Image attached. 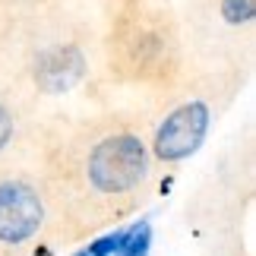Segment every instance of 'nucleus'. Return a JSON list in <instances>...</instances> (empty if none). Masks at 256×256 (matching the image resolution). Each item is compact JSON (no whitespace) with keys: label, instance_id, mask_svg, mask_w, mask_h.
Wrapping results in <instances>:
<instances>
[{"label":"nucleus","instance_id":"1","mask_svg":"<svg viewBox=\"0 0 256 256\" xmlns=\"http://www.w3.org/2000/svg\"><path fill=\"white\" fill-rule=\"evenodd\" d=\"M35 180L44 200V240L82 244L124 222L149 200L155 162L133 117L51 114L35 149Z\"/></svg>","mask_w":256,"mask_h":256},{"label":"nucleus","instance_id":"2","mask_svg":"<svg viewBox=\"0 0 256 256\" xmlns=\"http://www.w3.org/2000/svg\"><path fill=\"white\" fill-rule=\"evenodd\" d=\"M98 66V28L70 4L0 6V82L38 111L88 86Z\"/></svg>","mask_w":256,"mask_h":256},{"label":"nucleus","instance_id":"3","mask_svg":"<svg viewBox=\"0 0 256 256\" xmlns=\"http://www.w3.org/2000/svg\"><path fill=\"white\" fill-rule=\"evenodd\" d=\"M98 57L120 86L164 92L186 73V44L174 0H104Z\"/></svg>","mask_w":256,"mask_h":256},{"label":"nucleus","instance_id":"4","mask_svg":"<svg viewBox=\"0 0 256 256\" xmlns=\"http://www.w3.org/2000/svg\"><path fill=\"white\" fill-rule=\"evenodd\" d=\"M244 82L240 70H200L186 66V73L171 88H164L158 117L152 133H146L155 164H177L200 149L212 124L231 104Z\"/></svg>","mask_w":256,"mask_h":256},{"label":"nucleus","instance_id":"5","mask_svg":"<svg viewBox=\"0 0 256 256\" xmlns=\"http://www.w3.org/2000/svg\"><path fill=\"white\" fill-rule=\"evenodd\" d=\"M256 0H186L180 28L186 60L200 70H240L253 54Z\"/></svg>","mask_w":256,"mask_h":256},{"label":"nucleus","instance_id":"6","mask_svg":"<svg viewBox=\"0 0 256 256\" xmlns=\"http://www.w3.org/2000/svg\"><path fill=\"white\" fill-rule=\"evenodd\" d=\"M44 200L35 168L0 174V256H22L44 240Z\"/></svg>","mask_w":256,"mask_h":256},{"label":"nucleus","instance_id":"7","mask_svg":"<svg viewBox=\"0 0 256 256\" xmlns=\"http://www.w3.org/2000/svg\"><path fill=\"white\" fill-rule=\"evenodd\" d=\"M44 120V111H38L6 82H0V174L28 168L35 162Z\"/></svg>","mask_w":256,"mask_h":256},{"label":"nucleus","instance_id":"8","mask_svg":"<svg viewBox=\"0 0 256 256\" xmlns=\"http://www.w3.org/2000/svg\"><path fill=\"white\" fill-rule=\"evenodd\" d=\"M149 244H152V228H149V222H140L124 234V244L114 256H146Z\"/></svg>","mask_w":256,"mask_h":256},{"label":"nucleus","instance_id":"9","mask_svg":"<svg viewBox=\"0 0 256 256\" xmlns=\"http://www.w3.org/2000/svg\"><path fill=\"white\" fill-rule=\"evenodd\" d=\"M42 4H70V0H0V6H42Z\"/></svg>","mask_w":256,"mask_h":256}]
</instances>
